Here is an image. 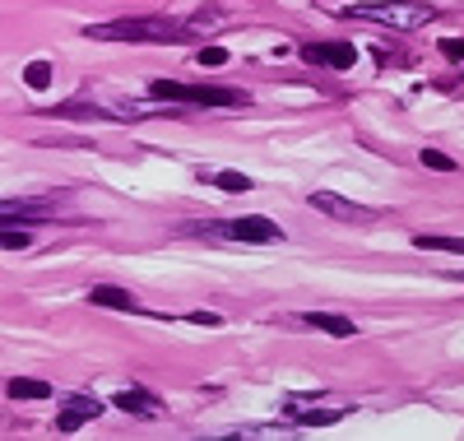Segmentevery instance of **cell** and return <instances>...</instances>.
<instances>
[{"label": "cell", "mask_w": 464, "mask_h": 441, "mask_svg": "<svg viewBox=\"0 0 464 441\" xmlns=\"http://www.w3.org/2000/svg\"><path fill=\"white\" fill-rule=\"evenodd\" d=\"M84 37H93V43H177V37H186V24L177 19H116V24H89Z\"/></svg>", "instance_id": "6da1fadb"}, {"label": "cell", "mask_w": 464, "mask_h": 441, "mask_svg": "<svg viewBox=\"0 0 464 441\" xmlns=\"http://www.w3.org/2000/svg\"><path fill=\"white\" fill-rule=\"evenodd\" d=\"M348 19H362V24H385V28H400V33H413V28H428L437 19L432 5L422 0H358V5L343 10Z\"/></svg>", "instance_id": "7a4b0ae2"}, {"label": "cell", "mask_w": 464, "mask_h": 441, "mask_svg": "<svg viewBox=\"0 0 464 441\" xmlns=\"http://www.w3.org/2000/svg\"><path fill=\"white\" fill-rule=\"evenodd\" d=\"M186 232L196 237H214V242H246V247H269L284 242V228L265 214H246V219H227V223H186Z\"/></svg>", "instance_id": "3957f363"}, {"label": "cell", "mask_w": 464, "mask_h": 441, "mask_svg": "<svg viewBox=\"0 0 464 441\" xmlns=\"http://www.w3.org/2000/svg\"><path fill=\"white\" fill-rule=\"evenodd\" d=\"M153 98L163 103H200V107H246L242 89H214V84H181V79H153Z\"/></svg>", "instance_id": "277c9868"}, {"label": "cell", "mask_w": 464, "mask_h": 441, "mask_svg": "<svg viewBox=\"0 0 464 441\" xmlns=\"http://www.w3.org/2000/svg\"><path fill=\"white\" fill-rule=\"evenodd\" d=\"M61 210V200H37V195H19V200H0V223H37V219H52Z\"/></svg>", "instance_id": "5b68a950"}, {"label": "cell", "mask_w": 464, "mask_h": 441, "mask_svg": "<svg viewBox=\"0 0 464 441\" xmlns=\"http://www.w3.org/2000/svg\"><path fill=\"white\" fill-rule=\"evenodd\" d=\"M306 200H312V210H325V214H334V219H343V223H372V219H376V210L353 205V200H343V195H334V191H316V195H306Z\"/></svg>", "instance_id": "8992f818"}, {"label": "cell", "mask_w": 464, "mask_h": 441, "mask_svg": "<svg viewBox=\"0 0 464 441\" xmlns=\"http://www.w3.org/2000/svg\"><path fill=\"white\" fill-rule=\"evenodd\" d=\"M302 61L325 65V70H348L358 61V47L353 43H312V47H302Z\"/></svg>", "instance_id": "52a82bcc"}, {"label": "cell", "mask_w": 464, "mask_h": 441, "mask_svg": "<svg viewBox=\"0 0 464 441\" xmlns=\"http://www.w3.org/2000/svg\"><path fill=\"white\" fill-rule=\"evenodd\" d=\"M111 405L116 409H121V414H130V418H163V405H159V399H153L149 390H116L111 395Z\"/></svg>", "instance_id": "ba28073f"}, {"label": "cell", "mask_w": 464, "mask_h": 441, "mask_svg": "<svg viewBox=\"0 0 464 441\" xmlns=\"http://www.w3.org/2000/svg\"><path fill=\"white\" fill-rule=\"evenodd\" d=\"M98 414H102V405H98L93 395H74L70 405H65V414L56 418V427H61V432H80V427H84L89 418H98Z\"/></svg>", "instance_id": "9c48e42d"}, {"label": "cell", "mask_w": 464, "mask_h": 441, "mask_svg": "<svg viewBox=\"0 0 464 441\" xmlns=\"http://www.w3.org/2000/svg\"><path fill=\"white\" fill-rule=\"evenodd\" d=\"M302 326H312V330H325V335H334V339H353L358 335V326L348 316H334V311H306V316H297Z\"/></svg>", "instance_id": "30bf717a"}, {"label": "cell", "mask_w": 464, "mask_h": 441, "mask_svg": "<svg viewBox=\"0 0 464 441\" xmlns=\"http://www.w3.org/2000/svg\"><path fill=\"white\" fill-rule=\"evenodd\" d=\"M89 302H93V307H107V311H130V316H135V307H140L126 289H116V284H98V289H89Z\"/></svg>", "instance_id": "8fae6325"}, {"label": "cell", "mask_w": 464, "mask_h": 441, "mask_svg": "<svg viewBox=\"0 0 464 441\" xmlns=\"http://www.w3.org/2000/svg\"><path fill=\"white\" fill-rule=\"evenodd\" d=\"M418 251H446V256H464V237H441V232H413Z\"/></svg>", "instance_id": "7c38bea8"}, {"label": "cell", "mask_w": 464, "mask_h": 441, "mask_svg": "<svg viewBox=\"0 0 464 441\" xmlns=\"http://www.w3.org/2000/svg\"><path fill=\"white\" fill-rule=\"evenodd\" d=\"M33 247V228L28 223H0V251H28Z\"/></svg>", "instance_id": "4fadbf2b"}, {"label": "cell", "mask_w": 464, "mask_h": 441, "mask_svg": "<svg viewBox=\"0 0 464 441\" xmlns=\"http://www.w3.org/2000/svg\"><path fill=\"white\" fill-rule=\"evenodd\" d=\"M5 390L14 399H52V381H37V377H14Z\"/></svg>", "instance_id": "5bb4252c"}, {"label": "cell", "mask_w": 464, "mask_h": 441, "mask_svg": "<svg viewBox=\"0 0 464 441\" xmlns=\"http://www.w3.org/2000/svg\"><path fill=\"white\" fill-rule=\"evenodd\" d=\"M200 181L218 186V191H251V177L246 172H205L200 168Z\"/></svg>", "instance_id": "9a60e30c"}, {"label": "cell", "mask_w": 464, "mask_h": 441, "mask_svg": "<svg viewBox=\"0 0 464 441\" xmlns=\"http://www.w3.org/2000/svg\"><path fill=\"white\" fill-rule=\"evenodd\" d=\"M24 84H28V89H52V61H28Z\"/></svg>", "instance_id": "2e32d148"}, {"label": "cell", "mask_w": 464, "mask_h": 441, "mask_svg": "<svg viewBox=\"0 0 464 441\" xmlns=\"http://www.w3.org/2000/svg\"><path fill=\"white\" fill-rule=\"evenodd\" d=\"M348 409H306V414H297V423L302 427H330V423H339Z\"/></svg>", "instance_id": "e0dca14e"}, {"label": "cell", "mask_w": 464, "mask_h": 441, "mask_svg": "<svg viewBox=\"0 0 464 441\" xmlns=\"http://www.w3.org/2000/svg\"><path fill=\"white\" fill-rule=\"evenodd\" d=\"M418 158H422V168H432V172H455V158L441 153V149H422Z\"/></svg>", "instance_id": "ac0fdd59"}, {"label": "cell", "mask_w": 464, "mask_h": 441, "mask_svg": "<svg viewBox=\"0 0 464 441\" xmlns=\"http://www.w3.org/2000/svg\"><path fill=\"white\" fill-rule=\"evenodd\" d=\"M218 24H227V15H190V24H186V33H205V28H218Z\"/></svg>", "instance_id": "d6986e66"}, {"label": "cell", "mask_w": 464, "mask_h": 441, "mask_svg": "<svg viewBox=\"0 0 464 441\" xmlns=\"http://www.w3.org/2000/svg\"><path fill=\"white\" fill-rule=\"evenodd\" d=\"M196 61H200V65H209V70H218V65H227V52H223V47H200V52H196Z\"/></svg>", "instance_id": "ffe728a7"}, {"label": "cell", "mask_w": 464, "mask_h": 441, "mask_svg": "<svg viewBox=\"0 0 464 441\" xmlns=\"http://www.w3.org/2000/svg\"><path fill=\"white\" fill-rule=\"evenodd\" d=\"M441 56L455 61V65H464V37H446V43H441Z\"/></svg>", "instance_id": "44dd1931"}]
</instances>
